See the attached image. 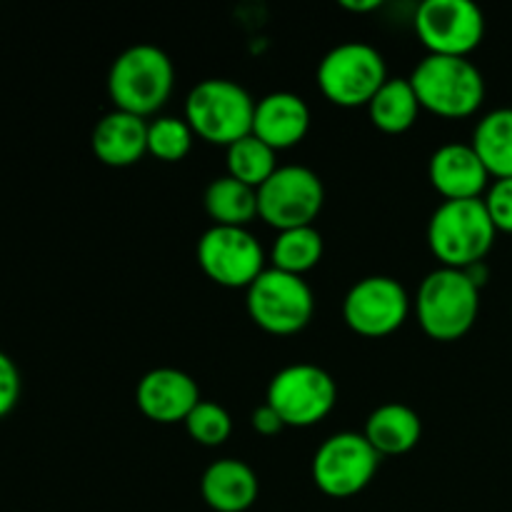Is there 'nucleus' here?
Returning <instances> with one entry per match:
<instances>
[{"label":"nucleus","mask_w":512,"mask_h":512,"mask_svg":"<svg viewBox=\"0 0 512 512\" xmlns=\"http://www.w3.org/2000/svg\"><path fill=\"white\" fill-rule=\"evenodd\" d=\"M20 400V373L10 355L0 350V420L15 410Z\"/></svg>","instance_id":"obj_28"},{"label":"nucleus","mask_w":512,"mask_h":512,"mask_svg":"<svg viewBox=\"0 0 512 512\" xmlns=\"http://www.w3.org/2000/svg\"><path fill=\"white\" fill-rule=\"evenodd\" d=\"M258 475L248 463L223 458L210 465L200 480L203 500L215 512H245L258 500Z\"/></svg>","instance_id":"obj_18"},{"label":"nucleus","mask_w":512,"mask_h":512,"mask_svg":"<svg viewBox=\"0 0 512 512\" xmlns=\"http://www.w3.org/2000/svg\"><path fill=\"white\" fill-rule=\"evenodd\" d=\"M140 413L160 425L185 423L200 403L198 383L188 373L175 368H155L140 378L135 390Z\"/></svg>","instance_id":"obj_14"},{"label":"nucleus","mask_w":512,"mask_h":512,"mask_svg":"<svg viewBox=\"0 0 512 512\" xmlns=\"http://www.w3.org/2000/svg\"><path fill=\"white\" fill-rule=\"evenodd\" d=\"M363 435L378 455H405L420 443L423 423L408 405L385 403L370 413Z\"/></svg>","instance_id":"obj_19"},{"label":"nucleus","mask_w":512,"mask_h":512,"mask_svg":"<svg viewBox=\"0 0 512 512\" xmlns=\"http://www.w3.org/2000/svg\"><path fill=\"white\" fill-rule=\"evenodd\" d=\"M248 315L258 328L270 335L300 333L310 323L315 298L310 285L300 275L265 268L248 288Z\"/></svg>","instance_id":"obj_7"},{"label":"nucleus","mask_w":512,"mask_h":512,"mask_svg":"<svg viewBox=\"0 0 512 512\" xmlns=\"http://www.w3.org/2000/svg\"><path fill=\"white\" fill-rule=\"evenodd\" d=\"M490 175L512 178V108H498L475 125L473 143Z\"/></svg>","instance_id":"obj_22"},{"label":"nucleus","mask_w":512,"mask_h":512,"mask_svg":"<svg viewBox=\"0 0 512 512\" xmlns=\"http://www.w3.org/2000/svg\"><path fill=\"white\" fill-rule=\"evenodd\" d=\"M415 33L430 55L468 58L483 43V10L470 0H425L415 13Z\"/></svg>","instance_id":"obj_11"},{"label":"nucleus","mask_w":512,"mask_h":512,"mask_svg":"<svg viewBox=\"0 0 512 512\" xmlns=\"http://www.w3.org/2000/svg\"><path fill=\"white\" fill-rule=\"evenodd\" d=\"M368 113L375 128L383 133L400 135L413 128L420 113V103L410 80L388 78V83L368 103Z\"/></svg>","instance_id":"obj_21"},{"label":"nucleus","mask_w":512,"mask_h":512,"mask_svg":"<svg viewBox=\"0 0 512 512\" xmlns=\"http://www.w3.org/2000/svg\"><path fill=\"white\" fill-rule=\"evenodd\" d=\"M193 128L185 118H165L148 123V153L163 163H180L193 148Z\"/></svg>","instance_id":"obj_25"},{"label":"nucleus","mask_w":512,"mask_h":512,"mask_svg":"<svg viewBox=\"0 0 512 512\" xmlns=\"http://www.w3.org/2000/svg\"><path fill=\"white\" fill-rule=\"evenodd\" d=\"M388 83L385 60L373 45L343 43L330 50L318 65V88L340 108H368L383 85Z\"/></svg>","instance_id":"obj_6"},{"label":"nucleus","mask_w":512,"mask_h":512,"mask_svg":"<svg viewBox=\"0 0 512 512\" xmlns=\"http://www.w3.org/2000/svg\"><path fill=\"white\" fill-rule=\"evenodd\" d=\"M185 428L195 443L205 445V448H218L233 433V420H230L228 410L220 408L218 403L200 400L185 420Z\"/></svg>","instance_id":"obj_26"},{"label":"nucleus","mask_w":512,"mask_h":512,"mask_svg":"<svg viewBox=\"0 0 512 512\" xmlns=\"http://www.w3.org/2000/svg\"><path fill=\"white\" fill-rule=\"evenodd\" d=\"M485 208H488L495 230L512 233V178L495 180L485 198Z\"/></svg>","instance_id":"obj_27"},{"label":"nucleus","mask_w":512,"mask_h":512,"mask_svg":"<svg viewBox=\"0 0 512 512\" xmlns=\"http://www.w3.org/2000/svg\"><path fill=\"white\" fill-rule=\"evenodd\" d=\"M270 258H273V268L303 278V273L313 270L323 258V235L313 225L283 230L273 243Z\"/></svg>","instance_id":"obj_23"},{"label":"nucleus","mask_w":512,"mask_h":512,"mask_svg":"<svg viewBox=\"0 0 512 512\" xmlns=\"http://www.w3.org/2000/svg\"><path fill=\"white\" fill-rule=\"evenodd\" d=\"M480 313V288L465 270L438 268L420 283L418 320L425 335L453 343L473 330Z\"/></svg>","instance_id":"obj_3"},{"label":"nucleus","mask_w":512,"mask_h":512,"mask_svg":"<svg viewBox=\"0 0 512 512\" xmlns=\"http://www.w3.org/2000/svg\"><path fill=\"white\" fill-rule=\"evenodd\" d=\"M228 175L258 190L270 175L278 170L275 163V150L265 145L263 140L255 138L253 133L240 138L228 148Z\"/></svg>","instance_id":"obj_24"},{"label":"nucleus","mask_w":512,"mask_h":512,"mask_svg":"<svg viewBox=\"0 0 512 512\" xmlns=\"http://www.w3.org/2000/svg\"><path fill=\"white\" fill-rule=\"evenodd\" d=\"M335 400L338 385L323 368L295 363L273 375L265 403L280 415L285 428H310L333 413Z\"/></svg>","instance_id":"obj_8"},{"label":"nucleus","mask_w":512,"mask_h":512,"mask_svg":"<svg viewBox=\"0 0 512 512\" xmlns=\"http://www.w3.org/2000/svg\"><path fill=\"white\" fill-rule=\"evenodd\" d=\"M175 68L158 45L140 43L123 50L113 60L108 73V95L115 110L138 115H153L168 103L173 93Z\"/></svg>","instance_id":"obj_1"},{"label":"nucleus","mask_w":512,"mask_h":512,"mask_svg":"<svg viewBox=\"0 0 512 512\" xmlns=\"http://www.w3.org/2000/svg\"><path fill=\"white\" fill-rule=\"evenodd\" d=\"M380 0H343V8L345 10H353V13H370V10H378L380 8Z\"/></svg>","instance_id":"obj_30"},{"label":"nucleus","mask_w":512,"mask_h":512,"mask_svg":"<svg viewBox=\"0 0 512 512\" xmlns=\"http://www.w3.org/2000/svg\"><path fill=\"white\" fill-rule=\"evenodd\" d=\"M203 203L205 213L213 218L215 225L245 228L258 215V190L230 175H223L205 188Z\"/></svg>","instance_id":"obj_20"},{"label":"nucleus","mask_w":512,"mask_h":512,"mask_svg":"<svg viewBox=\"0 0 512 512\" xmlns=\"http://www.w3.org/2000/svg\"><path fill=\"white\" fill-rule=\"evenodd\" d=\"M283 428H285V423H283V420H280V415L275 413V410L270 408L268 403H263L253 413V430H255V433H260V435H265V438H270V435H278Z\"/></svg>","instance_id":"obj_29"},{"label":"nucleus","mask_w":512,"mask_h":512,"mask_svg":"<svg viewBox=\"0 0 512 512\" xmlns=\"http://www.w3.org/2000/svg\"><path fill=\"white\" fill-rule=\"evenodd\" d=\"M410 300L403 285L388 275L358 280L343 300V318L363 338H385L408 320Z\"/></svg>","instance_id":"obj_13"},{"label":"nucleus","mask_w":512,"mask_h":512,"mask_svg":"<svg viewBox=\"0 0 512 512\" xmlns=\"http://www.w3.org/2000/svg\"><path fill=\"white\" fill-rule=\"evenodd\" d=\"M310 130V108L300 95L278 90L255 103L253 135L278 150L295 148Z\"/></svg>","instance_id":"obj_16"},{"label":"nucleus","mask_w":512,"mask_h":512,"mask_svg":"<svg viewBox=\"0 0 512 512\" xmlns=\"http://www.w3.org/2000/svg\"><path fill=\"white\" fill-rule=\"evenodd\" d=\"M95 158L110 168H128L148 153V123L138 115L113 110L95 123L90 135Z\"/></svg>","instance_id":"obj_17"},{"label":"nucleus","mask_w":512,"mask_h":512,"mask_svg":"<svg viewBox=\"0 0 512 512\" xmlns=\"http://www.w3.org/2000/svg\"><path fill=\"white\" fill-rule=\"evenodd\" d=\"M323 203V180L305 165H283L258 188V215L280 233L313 225Z\"/></svg>","instance_id":"obj_9"},{"label":"nucleus","mask_w":512,"mask_h":512,"mask_svg":"<svg viewBox=\"0 0 512 512\" xmlns=\"http://www.w3.org/2000/svg\"><path fill=\"white\" fill-rule=\"evenodd\" d=\"M380 455L358 433L330 435L313 458V480L328 498H353L363 493L375 478Z\"/></svg>","instance_id":"obj_10"},{"label":"nucleus","mask_w":512,"mask_h":512,"mask_svg":"<svg viewBox=\"0 0 512 512\" xmlns=\"http://www.w3.org/2000/svg\"><path fill=\"white\" fill-rule=\"evenodd\" d=\"M428 178L445 200H478L488 188L490 173L473 145L448 143L430 158Z\"/></svg>","instance_id":"obj_15"},{"label":"nucleus","mask_w":512,"mask_h":512,"mask_svg":"<svg viewBox=\"0 0 512 512\" xmlns=\"http://www.w3.org/2000/svg\"><path fill=\"white\" fill-rule=\"evenodd\" d=\"M495 233L485 200H445L428 223V245L443 268L468 270L483 263Z\"/></svg>","instance_id":"obj_2"},{"label":"nucleus","mask_w":512,"mask_h":512,"mask_svg":"<svg viewBox=\"0 0 512 512\" xmlns=\"http://www.w3.org/2000/svg\"><path fill=\"white\" fill-rule=\"evenodd\" d=\"M255 100L243 85L225 78H208L185 98V120L205 143L230 148L253 133Z\"/></svg>","instance_id":"obj_5"},{"label":"nucleus","mask_w":512,"mask_h":512,"mask_svg":"<svg viewBox=\"0 0 512 512\" xmlns=\"http://www.w3.org/2000/svg\"><path fill=\"white\" fill-rule=\"evenodd\" d=\"M420 108L440 118H468L483 105V73L468 58L425 55L410 75Z\"/></svg>","instance_id":"obj_4"},{"label":"nucleus","mask_w":512,"mask_h":512,"mask_svg":"<svg viewBox=\"0 0 512 512\" xmlns=\"http://www.w3.org/2000/svg\"><path fill=\"white\" fill-rule=\"evenodd\" d=\"M198 265L223 288H250L265 270V255L245 228L213 225L198 240Z\"/></svg>","instance_id":"obj_12"}]
</instances>
